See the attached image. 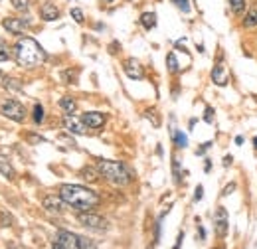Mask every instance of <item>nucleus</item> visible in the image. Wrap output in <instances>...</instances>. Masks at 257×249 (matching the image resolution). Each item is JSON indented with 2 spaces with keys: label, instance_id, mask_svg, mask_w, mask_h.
Here are the masks:
<instances>
[{
  "label": "nucleus",
  "instance_id": "nucleus-3",
  "mask_svg": "<svg viewBox=\"0 0 257 249\" xmlns=\"http://www.w3.org/2000/svg\"><path fill=\"white\" fill-rule=\"evenodd\" d=\"M97 170L103 178L115 186H127L131 182V172L127 170V166L123 162L117 160H99Z\"/></svg>",
  "mask_w": 257,
  "mask_h": 249
},
{
  "label": "nucleus",
  "instance_id": "nucleus-16",
  "mask_svg": "<svg viewBox=\"0 0 257 249\" xmlns=\"http://www.w3.org/2000/svg\"><path fill=\"white\" fill-rule=\"evenodd\" d=\"M59 107H61L67 115H73L75 109H77V103H75L73 97H61V99H59Z\"/></svg>",
  "mask_w": 257,
  "mask_h": 249
},
{
  "label": "nucleus",
  "instance_id": "nucleus-23",
  "mask_svg": "<svg viewBox=\"0 0 257 249\" xmlns=\"http://www.w3.org/2000/svg\"><path fill=\"white\" fill-rule=\"evenodd\" d=\"M244 26H246V28H252V26H257V8H256V10H252V12L248 14V18L244 20Z\"/></svg>",
  "mask_w": 257,
  "mask_h": 249
},
{
  "label": "nucleus",
  "instance_id": "nucleus-27",
  "mask_svg": "<svg viewBox=\"0 0 257 249\" xmlns=\"http://www.w3.org/2000/svg\"><path fill=\"white\" fill-rule=\"evenodd\" d=\"M174 2V6H178L182 12H188L190 10V4H188V0H172Z\"/></svg>",
  "mask_w": 257,
  "mask_h": 249
},
{
  "label": "nucleus",
  "instance_id": "nucleus-2",
  "mask_svg": "<svg viewBox=\"0 0 257 249\" xmlns=\"http://www.w3.org/2000/svg\"><path fill=\"white\" fill-rule=\"evenodd\" d=\"M14 59L22 67H38L46 61V51L34 38L22 36L14 46Z\"/></svg>",
  "mask_w": 257,
  "mask_h": 249
},
{
  "label": "nucleus",
  "instance_id": "nucleus-22",
  "mask_svg": "<svg viewBox=\"0 0 257 249\" xmlns=\"http://www.w3.org/2000/svg\"><path fill=\"white\" fill-rule=\"evenodd\" d=\"M230 6L236 14H242L246 10V0H230Z\"/></svg>",
  "mask_w": 257,
  "mask_h": 249
},
{
  "label": "nucleus",
  "instance_id": "nucleus-38",
  "mask_svg": "<svg viewBox=\"0 0 257 249\" xmlns=\"http://www.w3.org/2000/svg\"><path fill=\"white\" fill-rule=\"evenodd\" d=\"M254 145H256V149H257V137L254 139Z\"/></svg>",
  "mask_w": 257,
  "mask_h": 249
},
{
  "label": "nucleus",
  "instance_id": "nucleus-32",
  "mask_svg": "<svg viewBox=\"0 0 257 249\" xmlns=\"http://www.w3.org/2000/svg\"><path fill=\"white\" fill-rule=\"evenodd\" d=\"M204 196V188L202 186H196V194H194V200H202Z\"/></svg>",
  "mask_w": 257,
  "mask_h": 249
},
{
  "label": "nucleus",
  "instance_id": "nucleus-28",
  "mask_svg": "<svg viewBox=\"0 0 257 249\" xmlns=\"http://www.w3.org/2000/svg\"><path fill=\"white\" fill-rule=\"evenodd\" d=\"M16 81H18V79H10V77H8V79H4V87H12V89H22V85H20V83H16Z\"/></svg>",
  "mask_w": 257,
  "mask_h": 249
},
{
  "label": "nucleus",
  "instance_id": "nucleus-31",
  "mask_svg": "<svg viewBox=\"0 0 257 249\" xmlns=\"http://www.w3.org/2000/svg\"><path fill=\"white\" fill-rule=\"evenodd\" d=\"M204 119L208 121V123H212L214 121V111H212V107H206V115Z\"/></svg>",
  "mask_w": 257,
  "mask_h": 249
},
{
  "label": "nucleus",
  "instance_id": "nucleus-4",
  "mask_svg": "<svg viewBox=\"0 0 257 249\" xmlns=\"http://www.w3.org/2000/svg\"><path fill=\"white\" fill-rule=\"evenodd\" d=\"M55 244L63 249H95V244L89 242L87 238H81V236L65 232V230L55 234Z\"/></svg>",
  "mask_w": 257,
  "mask_h": 249
},
{
  "label": "nucleus",
  "instance_id": "nucleus-19",
  "mask_svg": "<svg viewBox=\"0 0 257 249\" xmlns=\"http://www.w3.org/2000/svg\"><path fill=\"white\" fill-rule=\"evenodd\" d=\"M172 137H174V143H176V147H180V149H186V147H188V137H186L184 133H180V131H174V133H172Z\"/></svg>",
  "mask_w": 257,
  "mask_h": 249
},
{
  "label": "nucleus",
  "instance_id": "nucleus-29",
  "mask_svg": "<svg viewBox=\"0 0 257 249\" xmlns=\"http://www.w3.org/2000/svg\"><path fill=\"white\" fill-rule=\"evenodd\" d=\"M147 117L153 121L154 127H158V125H160V121H158V117H156V111H154V109H149V111H147Z\"/></svg>",
  "mask_w": 257,
  "mask_h": 249
},
{
  "label": "nucleus",
  "instance_id": "nucleus-30",
  "mask_svg": "<svg viewBox=\"0 0 257 249\" xmlns=\"http://www.w3.org/2000/svg\"><path fill=\"white\" fill-rule=\"evenodd\" d=\"M0 220H2V226H12V218L8 216V214H0Z\"/></svg>",
  "mask_w": 257,
  "mask_h": 249
},
{
  "label": "nucleus",
  "instance_id": "nucleus-14",
  "mask_svg": "<svg viewBox=\"0 0 257 249\" xmlns=\"http://www.w3.org/2000/svg\"><path fill=\"white\" fill-rule=\"evenodd\" d=\"M212 79H214V83L220 85V87L228 85V73H226V69H224L222 63H218V65L212 69Z\"/></svg>",
  "mask_w": 257,
  "mask_h": 249
},
{
  "label": "nucleus",
  "instance_id": "nucleus-36",
  "mask_svg": "<svg viewBox=\"0 0 257 249\" xmlns=\"http://www.w3.org/2000/svg\"><path fill=\"white\" fill-rule=\"evenodd\" d=\"M8 249H26V248H20V246H14V244H10V246H8Z\"/></svg>",
  "mask_w": 257,
  "mask_h": 249
},
{
  "label": "nucleus",
  "instance_id": "nucleus-21",
  "mask_svg": "<svg viewBox=\"0 0 257 249\" xmlns=\"http://www.w3.org/2000/svg\"><path fill=\"white\" fill-rule=\"evenodd\" d=\"M12 2V8L18 10V12H26L30 8V2L28 0H10Z\"/></svg>",
  "mask_w": 257,
  "mask_h": 249
},
{
  "label": "nucleus",
  "instance_id": "nucleus-1",
  "mask_svg": "<svg viewBox=\"0 0 257 249\" xmlns=\"http://www.w3.org/2000/svg\"><path fill=\"white\" fill-rule=\"evenodd\" d=\"M59 196L67 206L75 208L77 212H89L99 204V196L93 190L77 184H63L59 188Z\"/></svg>",
  "mask_w": 257,
  "mask_h": 249
},
{
  "label": "nucleus",
  "instance_id": "nucleus-26",
  "mask_svg": "<svg viewBox=\"0 0 257 249\" xmlns=\"http://www.w3.org/2000/svg\"><path fill=\"white\" fill-rule=\"evenodd\" d=\"M71 18H73L77 24H81V22H83V12H81L79 8H73V10H71Z\"/></svg>",
  "mask_w": 257,
  "mask_h": 249
},
{
  "label": "nucleus",
  "instance_id": "nucleus-17",
  "mask_svg": "<svg viewBox=\"0 0 257 249\" xmlns=\"http://www.w3.org/2000/svg\"><path fill=\"white\" fill-rule=\"evenodd\" d=\"M141 24H143L147 30H153L154 26H156V14H154V12H145V14L141 16Z\"/></svg>",
  "mask_w": 257,
  "mask_h": 249
},
{
  "label": "nucleus",
  "instance_id": "nucleus-18",
  "mask_svg": "<svg viewBox=\"0 0 257 249\" xmlns=\"http://www.w3.org/2000/svg\"><path fill=\"white\" fill-rule=\"evenodd\" d=\"M97 176H99V170H95V168H89V166H87V168L81 170V178L87 180V182H95Z\"/></svg>",
  "mask_w": 257,
  "mask_h": 249
},
{
  "label": "nucleus",
  "instance_id": "nucleus-33",
  "mask_svg": "<svg viewBox=\"0 0 257 249\" xmlns=\"http://www.w3.org/2000/svg\"><path fill=\"white\" fill-rule=\"evenodd\" d=\"M210 147H212V143H204V147H200V149L196 150V152H198V154H204V152L210 149Z\"/></svg>",
  "mask_w": 257,
  "mask_h": 249
},
{
  "label": "nucleus",
  "instance_id": "nucleus-35",
  "mask_svg": "<svg viewBox=\"0 0 257 249\" xmlns=\"http://www.w3.org/2000/svg\"><path fill=\"white\" fill-rule=\"evenodd\" d=\"M232 160H234L232 156H226V158H224V166H230V164H232Z\"/></svg>",
  "mask_w": 257,
  "mask_h": 249
},
{
  "label": "nucleus",
  "instance_id": "nucleus-34",
  "mask_svg": "<svg viewBox=\"0 0 257 249\" xmlns=\"http://www.w3.org/2000/svg\"><path fill=\"white\" fill-rule=\"evenodd\" d=\"M234 190H236V184H230V186L224 190V196H228V194H230V192H234Z\"/></svg>",
  "mask_w": 257,
  "mask_h": 249
},
{
  "label": "nucleus",
  "instance_id": "nucleus-15",
  "mask_svg": "<svg viewBox=\"0 0 257 249\" xmlns=\"http://www.w3.org/2000/svg\"><path fill=\"white\" fill-rule=\"evenodd\" d=\"M0 174H2L4 178H8V180H14V178H16V170H14L12 164H10L6 158H2V156H0Z\"/></svg>",
  "mask_w": 257,
  "mask_h": 249
},
{
  "label": "nucleus",
  "instance_id": "nucleus-11",
  "mask_svg": "<svg viewBox=\"0 0 257 249\" xmlns=\"http://www.w3.org/2000/svg\"><path fill=\"white\" fill-rule=\"evenodd\" d=\"M42 206L48 210V212H51V214H61L63 210H65V202H63V198L61 196H53V194H50V196H46V198L42 200Z\"/></svg>",
  "mask_w": 257,
  "mask_h": 249
},
{
  "label": "nucleus",
  "instance_id": "nucleus-13",
  "mask_svg": "<svg viewBox=\"0 0 257 249\" xmlns=\"http://www.w3.org/2000/svg\"><path fill=\"white\" fill-rule=\"evenodd\" d=\"M40 16H42V20H46V22H53V20H57V18H59V10H57V6H55V4H51V2H44V4H42V8H40Z\"/></svg>",
  "mask_w": 257,
  "mask_h": 249
},
{
  "label": "nucleus",
  "instance_id": "nucleus-7",
  "mask_svg": "<svg viewBox=\"0 0 257 249\" xmlns=\"http://www.w3.org/2000/svg\"><path fill=\"white\" fill-rule=\"evenodd\" d=\"M2 26L6 28V32H10V34H24L26 32V28L30 26V22L28 20H24V18H14V16H6L4 20H2Z\"/></svg>",
  "mask_w": 257,
  "mask_h": 249
},
{
  "label": "nucleus",
  "instance_id": "nucleus-8",
  "mask_svg": "<svg viewBox=\"0 0 257 249\" xmlns=\"http://www.w3.org/2000/svg\"><path fill=\"white\" fill-rule=\"evenodd\" d=\"M63 127L69 131V133H73V135H85L87 133V125L83 123V119H77L75 115H65L63 117Z\"/></svg>",
  "mask_w": 257,
  "mask_h": 249
},
{
  "label": "nucleus",
  "instance_id": "nucleus-10",
  "mask_svg": "<svg viewBox=\"0 0 257 249\" xmlns=\"http://www.w3.org/2000/svg\"><path fill=\"white\" fill-rule=\"evenodd\" d=\"M123 69H125V73H127L131 79H143V77H145V69H143V65H141V63H139L135 57L125 59Z\"/></svg>",
  "mask_w": 257,
  "mask_h": 249
},
{
  "label": "nucleus",
  "instance_id": "nucleus-25",
  "mask_svg": "<svg viewBox=\"0 0 257 249\" xmlns=\"http://www.w3.org/2000/svg\"><path fill=\"white\" fill-rule=\"evenodd\" d=\"M10 59V51H8V46L4 40H0V61H6Z\"/></svg>",
  "mask_w": 257,
  "mask_h": 249
},
{
  "label": "nucleus",
  "instance_id": "nucleus-6",
  "mask_svg": "<svg viewBox=\"0 0 257 249\" xmlns=\"http://www.w3.org/2000/svg\"><path fill=\"white\" fill-rule=\"evenodd\" d=\"M77 220H79V224H81V226H85V228H89V230H97V232H101V230H107V228H109L105 218L97 216V214H91V212H79Z\"/></svg>",
  "mask_w": 257,
  "mask_h": 249
},
{
  "label": "nucleus",
  "instance_id": "nucleus-5",
  "mask_svg": "<svg viewBox=\"0 0 257 249\" xmlns=\"http://www.w3.org/2000/svg\"><path fill=\"white\" fill-rule=\"evenodd\" d=\"M0 113L10 119V121H16V123H24L26 119V109L22 103H18L16 99H8L0 105Z\"/></svg>",
  "mask_w": 257,
  "mask_h": 249
},
{
  "label": "nucleus",
  "instance_id": "nucleus-12",
  "mask_svg": "<svg viewBox=\"0 0 257 249\" xmlns=\"http://www.w3.org/2000/svg\"><path fill=\"white\" fill-rule=\"evenodd\" d=\"M83 123L89 127V129H101L105 125V115L99 111H91V113H85L83 115Z\"/></svg>",
  "mask_w": 257,
  "mask_h": 249
},
{
  "label": "nucleus",
  "instance_id": "nucleus-37",
  "mask_svg": "<svg viewBox=\"0 0 257 249\" xmlns=\"http://www.w3.org/2000/svg\"><path fill=\"white\" fill-rule=\"evenodd\" d=\"M53 249H63V248H59V246H57V244H55V246H53Z\"/></svg>",
  "mask_w": 257,
  "mask_h": 249
},
{
  "label": "nucleus",
  "instance_id": "nucleus-24",
  "mask_svg": "<svg viewBox=\"0 0 257 249\" xmlns=\"http://www.w3.org/2000/svg\"><path fill=\"white\" fill-rule=\"evenodd\" d=\"M34 121L40 125L42 121H44V107L38 103V105H34Z\"/></svg>",
  "mask_w": 257,
  "mask_h": 249
},
{
  "label": "nucleus",
  "instance_id": "nucleus-20",
  "mask_svg": "<svg viewBox=\"0 0 257 249\" xmlns=\"http://www.w3.org/2000/svg\"><path fill=\"white\" fill-rule=\"evenodd\" d=\"M166 65H168V71L170 73H178L180 67H178V61H176V55L174 53H168L166 55Z\"/></svg>",
  "mask_w": 257,
  "mask_h": 249
},
{
  "label": "nucleus",
  "instance_id": "nucleus-9",
  "mask_svg": "<svg viewBox=\"0 0 257 249\" xmlns=\"http://www.w3.org/2000/svg\"><path fill=\"white\" fill-rule=\"evenodd\" d=\"M228 226H230V224H228V212H226V208L220 206V208L216 210V214H214V228H216V234L224 238V236L228 234Z\"/></svg>",
  "mask_w": 257,
  "mask_h": 249
}]
</instances>
